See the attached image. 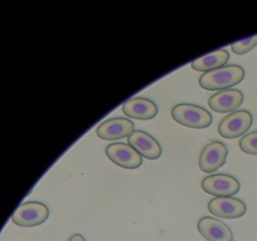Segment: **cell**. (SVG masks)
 I'll return each instance as SVG.
<instances>
[{"mask_svg":"<svg viewBox=\"0 0 257 241\" xmlns=\"http://www.w3.org/2000/svg\"><path fill=\"white\" fill-rule=\"evenodd\" d=\"M245 70L240 65H225L218 69L203 73L200 77V85L207 90H225L242 82Z\"/></svg>","mask_w":257,"mask_h":241,"instance_id":"1","label":"cell"},{"mask_svg":"<svg viewBox=\"0 0 257 241\" xmlns=\"http://www.w3.org/2000/svg\"><path fill=\"white\" fill-rule=\"evenodd\" d=\"M172 118L180 125L190 128H207L212 125V115L200 105L181 103L172 108Z\"/></svg>","mask_w":257,"mask_h":241,"instance_id":"2","label":"cell"},{"mask_svg":"<svg viewBox=\"0 0 257 241\" xmlns=\"http://www.w3.org/2000/svg\"><path fill=\"white\" fill-rule=\"evenodd\" d=\"M48 217H49V208L44 203L29 201V202L22 203L15 210L12 216V221L15 225L32 227V226H38L45 222Z\"/></svg>","mask_w":257,"mask_h":241,"instance_id":"3","label":"cell"},{"mask_svg":"<svg viewBox=\"0 0 257 241\" xmlns=\"http://www.w3.org/2000/svg\"><path fill=\"white\" fill-rule=\"evenodd\" d=\"M202 190L216 197H232L240 191V182L233 176L215 173L202 180Z\"/></svg>","mask_w":257,"mask_h":241,"instance_id":"4","label":"cell"},{"mask_svg":"<svg viewBox=\"0 0 257 241\" xmlns=\"http://www.w3.org/2000/svg\"><path fill=\"white\" fill-rule=\"evenodd\" d=\"M252 126V114L248 110H236L226 115L218 125V132L223 138H237L245 135Z\"/></svg>","mask_w":257,"mask_h":241,"instance_id":"5","label":"cell"},{"mask_svg":"<svg viewBox=\"0 0 257 241\" xmlns=\"http://www.w3.org/2000/svg\"><path fill=\"white\" fill-rule=\"evenodd\" d=\"M107 157L117 166L127 170H135L142 166V156L128 143H110L105 148Z\"/></svg>","mask_w":257,"mask_h":241,"instance_id":"6","label":"cell"},{"mask_svg":"<svg viewBox=\"0 0 257 241\" xmlns=\"http://www.w3.org/2000/svg\"><path fill=\"white\" fill-rule=\"evenodd\" d=\"M227 153V147L220 141H212L207 143L200 155V160H198L200 168L203 172H215L225 165Z\"/></svg>","mask_w":257,"mask_h":241,"instance_id":"7","label":"cell"},{"mask_svg":"<svg viewBox=\"0 0 257 241\" xmlns=\"http://www.w3.org/2000/svg\"><path fill=\"white\" fill-rule=\"evenodd\" d=\"M135 132V123L128 118H110L100 123L97 128V136L105 141H117L130 137Z\"/></svg>","mask_w":257,"mask_h":241,"instance_id":"8","label":"cell"},{"mask_svg":"<svg viewBox=\"0 0 257 241\" xmlns=\"http://www.w3.org/2000/svg\"><path fill=\"white\" fill-rule=\"evenodd\" d=\"M208 210L221 218H238L245 215L246 205L235 197H215L208 202Z\"/></svg>","mask_w":257,"mask_h":241,"instance_id":"9","label":"cell"},{"mask_svg":"<svg viewBox=\"0 0 257 241\" xmlns=\"http://www.w3.org/2000/svg\"><path fill=\"white\" fill-rule=\"evenodd\" d=\"M243 94L238 89H225L216 92L208 99V105L212 110L217 113H232L236 112L242 104Z\"/></svg>","mask_w":257,"mask_h":241,"instance_id":"10","label":"cell"},{"mask_svg":"<svg viewBox=\"0 0 257 241\" xmlns=\"http://www.w3.org/2000/svg\"><path fill=\"white\" fill-rule=\"evenodd\" d=\"M197 228L201 235L207 241H233V233L226 223L221 222L213 217L200 218Z\"/></svg>","mask_w":257,"mask_h":241,"instance_id":"11","label":"cell"},{"mask_svg":"<svg viewBox=\"0 0 257 241\" xmlns=\"http://www.w3.org/2000/svg\"><path fill=\"white\" fill-rule=\"evenodd\" d=\"M128 142H130L128 145L132 146L141 156L148 160H157L162 155V148L160 143L152 136L143 131H135L128 137Z\"/></svg>","mask_w":257,"mask_h":241,"instance_id":"12","label":"cell"},{"mask_svg":"<svg viewBox=\"0 0 257 241\" xmlns=\"http://www.w3.org/2000/svg\"><path fill=\"white\" fill-rule=\"evenodd\" d=\"M122 110L127 117L135 118V119L148 120L156 117L158 113V108L156 103L147 98H131L127 102L123 103Z\"/></svg>","mask_w":257,"mask_h":241,"instance_id":"13","label":"cell"},{"mask_svg":"<svg viewBox=\"0 0 257 241\" xmlns=\"http://www.w3.org/2000/svg\"><path fill=\"white\" fill-rule=\"evenodd\" d=\"M228 59H230V53L225 49H218L210 53V54L203 55V57L197 58L196 60H193L191 67L195 70H197V72L207 73L211 72V70L225 67V64L228 62Z\"/></svg>","mask_w":257,"mask_h":241,"instance_id":"14","label":"cell"},{"mask_svg":"<svg viewBox=\"0 0 257 241\" xmlns=\"http://www.w3.org/2000/svg\"><path fill=\"white\" fill-rule=\"evenodd\" d=\"M257 45V35H253V37H248L246 39L242 40H238V42L233 43L231 45V49L232 52H235L236 54L238 55H242L246 54V53L251 52Z\"/></svg>","mask_w":257,"mask_h":241,"instance_id":"15","label":"cell"},{"mask_svg":"<svg viewBox=\"0 0 257 241\" xmlns=\"http://www.w3.org/2000/svg\"><path fill=\"white\" fill-rule=\"evenodd\" d=\"M240 148L248 155H257V131L247 133L241 138Z\"/></svg>","mask_w":257,"mask_h":241,"instance_id":"16","label":"cell"},{"mask_svg":"<svg viewBox=\"0 0 257 241\" xmlns=\"http://www.w3.org/2000/svg\"><path fill=\"white\" fill-rule=\"evenodd\" d=\"M68 241H85V238L83 237L80 233H74L73 236H70L69 240H68Z\"/></svg>","mask_w":257,"mask_h":241,"instance_id":"17","label":"cell"}]
</instances>
